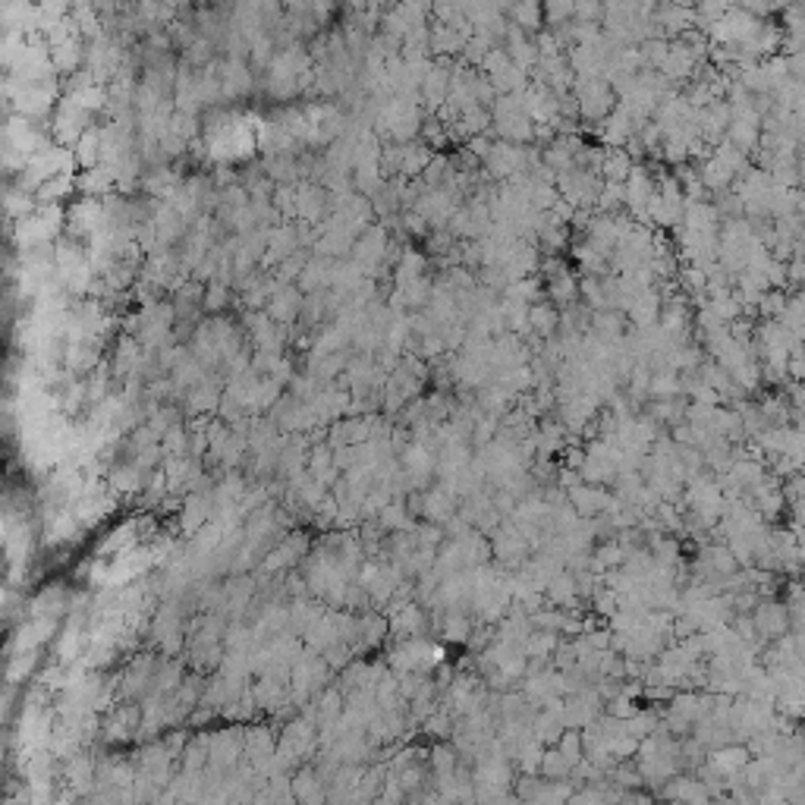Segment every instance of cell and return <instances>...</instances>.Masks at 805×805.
Wrapping results in <instances>:
<instances>
[{"label":"cell","mask_w":805,"mask_h":805,"mask_svg":"<svg viewBox=\"0 0 805 805\" xmlns=\"http://www.w3.org/2000/svg\"><path fill=\"white\" fill-rule=\"evenodd\" d=\"M736 6L746 10V13H752V16H758V19H767L774 13L771 0H736Z\"/></svg>","instance_id":"21"},{"label":"cell","mask_w":805,"mask_h":805,"mask_svg":"<svg viewBox=\"0 0 805 805\" xmlns=\"http://www.w3.org/2000/svg\"><path fill=\"white\" fill-rule=\"evenodd\" d=\"M73 192H79L75 189V173H57L35 189V199L38 205H63Z\"/></svg>","instance_id":"14"},{"label":"cell","mask_w":805,"mask_h":805,"mask_svg":"<svg viewBox=\"0 0 805 805\" xmlns=\"http://www.w3.org/2000/svg\"><path fill=\"white\" fill-rule=\"evenodd\" d=\"M75 189L79 195H88V199H104L117 189V173H113L111 164H94V167H82V173L75 176Z\"/></svg>","instance_id":"8"},{"label":"cell","mask_w":805,"mask_h":805,"mask_svg":"<svg viewBox=\"0 0 805 805\" xmlns=\"http://www.w3.org/2000/svg\"><path fill=\"white\" fill-rule=\"evenodd\" d=\"M632 155H629V148H607L601 155V167H597V173L604 176V182H626L629 170H632Z\"/></svg>","instance_id":"15"},{"label":"cell","mask_w":805,"mask_h":805,"mask_svg":"<svg viewBox=\"0 0 805 805\" xmlns=\"http://www.w3.org/2000/svg\"><path fill=\"white\" fill-rule=\"evenodd\" d=\"M528 331L538 333L541 340H551L557 337L560 331V312L553 302L538 299L535 305H528Z\"/></svg>","instance_id":"13"},{"label":"cell","mask_w":805,"mask_h":805,"mask_svg":"<svg viewBox=\"0 0 805 805\" xmlns=\"http://www.w3.org/2000/svg\"><path fill=\"white\" fill-rule=\"evenodd\" d=\"M503 50H507L509 57H513L516 63H519L522 69H535L541 60L538 54V44H535V35H528L526 29H519V25L509 22V31H507V41H503Z\"/></svg>","instance_id":"9"},{"label":"cell","mask_w":805,"mask_h":805,"mask_svg":"<svg viewBox=\"0 0 805 805\" xmlns=\"http://www.w3.org/2000/svg\"><path fill=\"white\" fill-rule=\"evenodd\" d=\"M302 302H305V296H302L299 287L280 283L277 293L270 296V302H268V314L277 321V324H293V321H299V314H302Z\"/></svg>","instance_id":"7"},{"label":"cell","mask_w":805,"mask_h":805,"mask_svg":"<svg viewBox=\"0 0 805 805\" xmlns=\"http://www.w3.org/2000/svg\"><path fill=\"white\" fill-rule=\"evenodd\" d=\"M509 22L526 29L528 35H535L544 25V4L541 0H516L513 13H509Z\"/></svg>","instance_id":"16"},{"label":"cell","mask_w":805,"mask_h":805,"mask_svg":"<svg viewBox=\"0 0 805 805\" xmlns=\"http://www.w3.org/2000/svg\"><path fill=\"white\" fill-rule=\"evenodd\" d=\"M482 73L488 75V79H491V85H494L500 94L522 92V88L528 85V75H526V69H522L519 63H516L513 57H509L503 48H494L488 57H484V63H482Z\"/></svg>","instance_id":"3"},{"label":"cell","mask_w":805,"mask_h":805,"mask_svg":"<svg viewBox=\"0 0 805 805\" xmlns=\"http://www.w3.org/2000/svg\"><path fill=\"white\" fill-rule=\"evenodd\" d=\"M576 22H604V0H576Z\"/></svg>","instance_id":"20"},{"label":"cell","mask_w":805,"mask_h":805,"mask_svg":"<svg viewBox=\"0 0 805 805\" xmlns=\"http://www.w3.org/2000/svg\"><path fill=\"white\" fill-rule=\"evenodd\" d=\"M252 85H255V75H252L249 63L245 60H230L220 63V92H224V101H236L252 94Z\"/></svg>","instance_id":"6"},{"label":"cell","mask_w":805,"mask_h":805,"mask_svg":"<svg viewBox=\"0 0 805 805\" xmlns=\"http://www.w3.org/2000/svg\"><path fill=\"white\" fill-rule=\"evenodd\" d=\"M572 94H576L579 117H582L585 123H601V119L620 104L610 79H601V75H595V79H576Z\"/></svg>","instance_id":"1"},{"label":"cell","mask_w":805,"mask_h":805,"mask_svg":"<svg viewBox=\"0 0 805 805\" xmlns=\"http://www.w3.org/2000/svg\"><path fill=\"white\" fill-rule=\"evenodd\" d=\"M654 189H658V180L645 167L635 164L629 170L626 182H623V201H626V214L632 220H639V224H648V205L654 199Z\"/></svg>","instance_id":"4"},{"label":"cell","mask_w":805,"mask_h":805,"mask_svg":"<svg viewBox=\"0 0 805 805\" xmlns=\"http://www.w3.org/2000/svg\"><path fill=\"white\" fill-rule=\"evenodd\" d=\"M226 302H230V283H220V280H211L205 287V312L208 314H220L226 308Z\"/></svg>","instance_id":"19"},{"label":"cell","mask_w":805,"mask_h":805,"mask_svg":"<svg viewBox=\"0 0 805 805\" xmlns=\"http://www.w3.org/2000/svg\"><path fill=\"white\" fill-rule=\"evenodd\" d=\"M50 60H54V69L60 75H73L79 69V63H85V41H82V35L50 44Z\"/></svg>","instance_id":"11"},{"label":"cell","mask_w":805,"mask_h":805,"mask_svg":"<svg viewBox=\"0 0 805 805\" xmlns=\"http://www.w3.org/2000/svg\"><path fill=\"white\" fill-rule=\"evenodd\" d=\"M73 155L79 167H94V164L104 161V126H88L79 136V142L73 145Z\"/></svg>","instance_id":"12"},{"label":"cell","mask_w":805,"mask_h":805,"mask_svg":"<svg viewBox=\"0 0 805 805\" xmlns=\"http://www.w3.org/2000/svg\"><path fill=\"white\" fill-rule=\"evenodd\" d=\"M755 629H758V639L777 641L790 632V610H786V601H777V597H765V601H755L752 610Z\"/></svg>","instance_id":"5"},{"label":"cell","mask_w":805,"mask_h":805,"mask_svg":"<svg viewBox=\"0 0 805 805\" xmlns=\"http://www.w3.org/2000/svg\"><path fill=\"white\" fill-rule=\"evenodd\" d=\"M88 126H94V113L85 111L79 101L63 94V98L57 101L54 113H50V136H54L60 145H69V148H73Z\"/></svg>","instance_id":"2"},{"label":"cell","mask_w":805,"mask_h":805,"mask_svg":"<svg viewBox=\"0 0 805 805\" xmlns=\"http://www.w3.org/2000/svg\"><path fill=\"white\" fill-rule=\"evenodd\" d=\"M698 66H702V63L692 57V50L686 48L683 41H670V54H667L660 73H664L670 82H692L698 73Z\"/></svg>","instance_id":"10"},{"label":"cell","mask_w":805,"mask_h":805,"mask_svg":"<svg viewBox=\"0 0 805 805\" xmlns=\"http://www.w3.org/2000/svg\"><path fill=\"white\" fill-rule=\"evenodd\" d=\"M541 4H544V22L551 29L576 19V0H541Z\"/></svg>","instance_id":"17"},{"label":"cell","mask_w":805,"mask_h":805,"mask_svg":"<svg viewBox=\"0 0 805 805\" xmlns=\"http://www.w3.org/2000/svg\"><path fill=\"white\" fill-rule=\"evenodd\" d=\"M541 771H544L547 777L560 780V777H570V774L576 771V765H572V761L566 758L560 748H551V752L541 755Z\"/></svg>","instance_id":"18"},{"label":"cell","mask_w":805,"mask_h":805,"mask_svg":"<svg viewBox=\"0 0 805 805\" xmlns=\"http://www.w3.org/2000/svg\"><path fill=\"white\" fill-rule=\"evenodd\" d=\"M494 6H497V13L509 16V13H513V6H516V0H494Z\"/></svg>","instance_id":"22"}]
</instances>
